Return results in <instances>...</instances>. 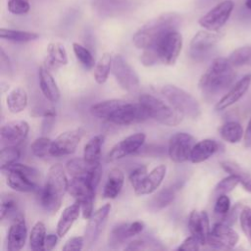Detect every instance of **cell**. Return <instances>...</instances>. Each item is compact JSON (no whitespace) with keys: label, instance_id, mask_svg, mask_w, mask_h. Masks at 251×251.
Listing matches in <instances>:
<instances>
[{"label":"cell","instance_id":"obj_26","mask_svg":"<svg viewBox=\"0 0 251 251\" xmlns=\"http://www.w3.org/2000/svg\"><path fill=\"white\" fill-rule=\"evenodd\" d=\"M125 183V175L122 170L118 168H113L110 170L107 177V181L103 189V197L107 199L116 198Z\"/></svg>","mask_w":251,"mask_h":251},{"label":"cell","instance_id":"obj_32","mask_svg":"<svg viewBox=\"0 0 251 251\" xmlns=\"http://www.w3.org/2000/svg\"><path fill=\"white\" fill-rule=\"evenodd\" d=\"M221 137L228 143H237L244 135L241 125L237 122H226L220 128Z\"/></svg>","mask_w":251,"mask_h":251},{"label":"cell","instance_id":"obj_57","mask_svg":"<svg viewBox=\"0 0 251 251\" xmlns=\"http://www.w3.org/2000/svg\"><path fill=\"white\" fill-rule=\"evenodd\" d=\"M245 6L249 10H251V0H245Z\"/></svg>","mask_w":251,"mask_h":251},{"label":"cell","instance_id":"obj_14","mask_svg":"<svg viewBox=\"0 0 251 251\" xmlns=\"http://www.w3.org/2000/svg\"><path fill=\"white\" fill-rule=\"evenodd\" d=\"M194 137L186 132H176L169 140L168 154L175 163H183L190 160L192 148L195 144Z\"/></svg>","mask_w":251,"mask_h":251},{"label":"cell","instance_id":"obj_34","mask_svg":"<svg viewBox=\"0 0 251 251\" xmlns=\"http://www.w3.org/2000/svg\"><path fill=\"white\" fill-rule=\"evenodd\" d=\"M112 61L113 57L111 54L104 53L97 62L94 69V78L98 84H103L106 82L112 70Z\"/></svg>","mask_w":251,"mask_h":251},{"label":"cell","instance_id":"obj_10","mask_svg":"<svg viewBox=\"0 0 251 251\" xmlns=\"http://www.w3.org/2000/svg\"><path fill=\"white\" fill-rule=\"evenodd\" d=\"M85 130L82 127H76L60 133L52 140L50 155L53 157H61L71 155L75 152Z\"/></svg>","mask_w":251,"mask_h":251},{"label":"cell","instance_id":"obj_22","mask_svg":"<svg viewBox=\"0 0 251 251\" xmlns=\"http://www.w3.org/2000/svg\"><path fill=\"white\" fill-rule=\"evenodd\" d=\"M251 84V74L245 75L241 77L228 91L226 93L216 104L215 109L217 111H223L229 106L236 103L248 90Z\"/></svg>","mask_w":251,"mask_h":251},{"label":"cell","instance_id":"obj_12","mask_svg":"<svg viewBox=\"0 0 251 251\" xmlns=\"http://www.w3.org/2000/svg\"><path fill=\"white\" fill-rule=\"evenodd\" d=\"M234 8V3L231 0H225L213 7L209 12L202 16L198 23L205 29L217 31L223 27L229 19Z\"/></svg>","mask_w":251,"mask_h":251},{"label":"cell","instance_id":"obj_37","mask_svg":"<svg viewBox=\"0 0 251 251\" xmlns=\"http://www.w3.org/2000/svg\"><path fill=\"white\" fill-rule=\"evenodd\" d=\"M128 225L129 223H122L112 228L108 236V245L110 247L117 248L130 237L128 232Z\"/></svg>","mask_w":251,"mask_h":251},{"label":"cell","instance_id":"obj_44","mask_svg":"<svg viewBox=\"0 0 251 251\" xmlns=\"http://www.w3.org/2000/svg\"><path fill=\"white\" fill-rule=\"evenodd\" d=\"M240 226L243 233L251 245V208L245 206L241 209L239 214Z\"/></svg>","mask_w":251,"mask_h":251},{"label":"cell","instance_id":"obj_13","mask_svg":"<svg viewBox=\"0 0 251 251\" xmlns=\"http://www.w3.org/2000/svg\"><path fill=\"white\" fill-rule=\"evenodd\" d=\"M68 173L75 177L86 178L96 189L102 176V166L100 163H88L82 158L71 159L66 164Z\"/></svg>","mask_w":251,"mask_h":251},{"label":"cell","instance_id":"obj_41","mask_svg":"<svg viewBox=\"0 0 251 251\" xmlns=\"http://www.w3.org/2000/svg\"><path fill=\"white\" fill-rule=\"evenodd\" d=\"M20 157H21V152L14 145H8L7 147L2 148L0 153L1 170L16 163L20 159Z\"/></svg>","mask_w":251,"mask_h":251},{"label":"cell","instance_id":"obj_53","mask_svg":"<svg viewBox=\"0 0 251 251\" xmlns=\"http://www.w3.org/2000/svg\"><path fill=\"white\" fill-rule=\"evenodd\" d=\"M0 69L2 74H5L7 75H11L13 73L12 64L3 48L0 49Z\"/></svg>","mask_w":251,"mask_h":251},{"label":"cell","instance_id":"obj_45","mask_svg":"<svg viewBox=\"0 0 251 251\" xmlns=\"http://www.w3.org/2000/svg\"><path fill=\"white\" fill-rule=\"evenodd\" d=\"M7 8L8 11L13 15H25L30 10L29 0H8Z\"/></svg>","mask_w":251,"mask_h":251},{"label":"cell","instance_id":"obj_21","mask_svg":"<svg viewBox=\"0 0 251 251\" xmlns=\"http://www.w3.org/2000/svg\"><path fill=\"white\" fill-rule=\"evenodd\" d=\"M27 228L26 224L22 215L16 216L13 220L7 237V249L10 251L21 250L26 241Z\"/></svg>","mask_w":251,"mask_h":251},{"label":"cell","instance_id":"obj_52","mask_svg":"<svg viewBox=\"0 0 251 251\" xmlns=\"http://www.w3.org/2000/svg\"><path fill=\"white\" fill-rule=\"evenodd\" d=\"M201 243L199 242V240L194 237L193 235L188 236L187 238H185L181 244L177 247V250H198L200 248Z\"/></svg>","mask_w":251,"mask_h":251},{"label":"cell","instance_id":"obj_25","mask_svg":"<svg viewBox=\"0 0 251 251\" xmlns=\"http://www.w3.org/2000/svg\"><path fill=\"white\" fill-rule=\"evenodd\" d=\"M80 212L81 207L77 201L64 209L57 224V234L59 237H63L69 232L74 223L78 219Z\"/></svg>","mask_w":251,"mask_h":251},{"label":"cell","instance_id":"obj_30","mask_svg":"<svg viewBox=\"0 0 251 251\" xmlns=\"http://www.w3.org/2000/svg\"><path fill=\"white\" fill-rule=\"evenodd\" d=\"M47 63L45 66L57 68L59 66H65L68 64V56L63 44L59 42H51L47 46Z\"/></svg>","mask_w":251,"mask_h":251},{"label":"cell","instance_id":"obj_50","mask_svg":"<svg viewBox=\"0 0 251 251\" xmlns=\"http://www.w3.org/2000/svg\"><path fill=\"white\" fill-rule=\"evenodd\" d=\"M84 245V236H74L68 239L63 246V250H80Z\"/></svg>","mask_w":251,"mask_h":251},{"label":"cell","instance_id":"obj_36","mask_svg":"<svg viewBox=\"0 0 251 251\" xmlns=\"http://www.w3.org/2000/svg\"><path fill=\"white\" fill-rule=\"evenodd\" d=\"M175 196L176 190L173 187L164 188L153 196L149 203V207L153 211H159L170 205L174 201Z\"/></svg>","mask_w":251,"mask_h":251},{"label":"cell","instance_id":"obj_29","mask_svg":"<svg viewBox=\"0 0 251 251\" xmlns=\"http://www.w3.org/2000/svg\"><path fill=\"white\" fill-rule=\"evenodd\" d=\"M221 167L229 175L234 176L246 191L251 192V175L245 169L232 161H223Z\"/></svg>","mask_w":251,"mask_h":251},{"label":"cell","instance_id":"obj_7","mask_svg":"<svg viewBox=\"0 0 251 251\" xmlns=\"http://www.w3.org/2000/svg\"><path fill=\"white\" fill-rule=\"evenodd\" d=\"M68 192L75 199V201L79 202L82 217L85 220H89L93 214L95 188L86 178L72 176L69 180Z\"/></svg>","mask_w":251,"mask_h":251},{"label":"cell","instance_id":"obj_19","mask_svg":"<svg viewBox=\"0 0 251 251\" xmlns=\"http://www.w3.org/2000/svg\"><path fill=\"white\" fill-rule=\"evenodd\" d=\"M29 132V125L23 120L11 121L1 127V139L8 145H15L24 141Z\"/></svg>","mask_w":251,"mask_h":251},{"label":"cell","instance_id":"obj_55","mask_svg":"<svg viewBox=\"0 0 251 251\" xmlns=\"http://www.w3.org/2000/svg\"><path fill=\"white\" fill-rule=\"evenodd\" d=\"M58 237H59L58 234H54V233L47 234L45 238V243H44V250H47V251L52 250L58 242Z\"/></svg>","mask_w":251,"mask_h":251},{"label":"cell","instance_id":"obj_2","mask_svg":"<svg viewBox=\"0 0 251 251\" xmlns=\"http://www.w3.org/2000/svg\"><path fill=\"white\" fill-rule=\"evenodd\" d=\"M68 186L69 180L63 166L61 164L52 165L48 170L44 186L37 191L42 209L49 214H55L61 208Z\"/></svg>","mask_w":251,"mask_h":251},{"label":"cell","instance_id":"obj_46","mask_svg":"<svg viewBox=\"0 0 251 251\" xmlns=\"http://www.w3.org/2000/svg\"><path fill=\"white\" fill-rule=\"evenodd\" d=\"M160 244L152 239H135L128 243V245L126 247L127 250H141V249H159L163 248L162 246H159Z\"/></svg>","mask_w":251,"mask_h":251},{"label":"cell","instance_id":"obj_4","mask_svg":"<svg viewBox=\"0 0 251 251\" xmlns=\"http://www.w3.org/2000/svg\"><path fill=\"white\" fill-rule=\"evenodd\" d=\"M2 171L7 172V184L12 189L19 192L38 191L39 172L36 169L16 162Z\"/></svg>","mask_w":251,"mask_h":251},{"label":"cell","instance_id":"obj_9","mask_svg":"<svg viewBox=\"0 0 251 251\" xmlns=\"http://www.w3.org/2000/svg\"><path fill=\"white\" fill-rule=\"evenodd\" d=\"M160 62L165 65H174L182 48V36L177 30H173L167 33L160 41L152 47Z\"/></svg>","mask_w":251,"mask_h":251},{"label":"cell","instance_id":"obj_48","mask_svg":"<svg viewBox=\"0 0 251 251\" xmlns=\"http://www.w3.org/2000/svg\"><path fill=\"white\" fill-rule=\"evenodd\" d=\"M147 176V167L139 166L135 170H133L129 175V181L133 187V189L137 188L139 184L142 182L144 177Z\"/></svg>","mask_w":251,"mask_h":251},{"label":"cell","instance_id":"obj_40","mask_svg":"<svg viewBox=\"0 0 251 251\" xmlns=\"http://www.w3.org/2000/svg\"><path fill=\"white\" fill-rule=\"evenodd\" d=\"M52 140L49 137L41 136L36 138L30 145V150L32 154L38 158H44L50 155Z\"/></svg>","mask_w":251,"mask_h":251},{"label":"cell","instance_id":"obj_17","mask_svg":"<svg viewBox=\"0 0 251 251\" xmlns=\"http://www.w3.org/2000/svg\"><path fill=\"white\" fill-rule=\"evenodd\" d=\"M111 211V204L107 203L93 212L88 220V224L84 231V243L88 246L92 245L99 237L106 220Z\"/></svg>","mask_w":251,"mask_h":251},{"label":"cell","instance_id":"obj_5","mask_svg":"<svg viewBox=\"0 0 251 251\" xmlns=\"http://www.w3.org/2000/svg\"><path fill=\"white\" fill-rule=\"evenodd\" d=\"M138 101L146 108L150 118L161 125L176 126L182 122L183 115L180 112L151 94L140 95Z\"/></svg>","mask_w":251,"mask_h":251},{"label":"cell","instance_id":"obj_8","mask_svg":"<svg viewBox=\"0 0 251 251\" xmlns=\"http://www.w3.org/2000/svg\"><path fill=\"white\" fill-rule=\"evenodd\" d=\"M149 118L146 108L139 101L138 103H131L123 100L107 122L119 126H129L143 123Z\"/></svg>","mask_w":251,"mask_h":251},{"label":"cell","instance_id":"obj_27","mask_svg":"<svg viewBox=\"0 0 251 251\" xmlns=\"http://www.w3.org/2000/svg\"><path fill=\"white\" fill-rule=\"evenodd\" d=\"M219 149V144L213 139H203L198 141L194 144L191 155L190 161L194 164L202 163L208 160L212 155H214Z\"/></svg>","mask_w":251,"mask_h":251},{"label":"cell","instance_id":"obj_18","mask_svg":"<svg viewBox=\"0 0 251 251\" xmlns=\"http://www.w3.org/2000/svg\"><path fill=\"white\" fill-rule=\"evenodd\" d=\"M221 39V34L212 30H199L190 41V53L194 58L208 54Z\"/></svg>","mask_w":251,"mask_h":251},{"label":"cell","instance_id":"obj_56","mask_svg":"<svg viewBox=\"0 0 251 251\" xmlns=\"http://www.w3.org/2000/svg\"><path fill=\"white\" fill-rule=\"evenodd\" d=\"M244 145L245 147H251V119L249 120L248 126L244 133Z\"/></svg>","mask_w":251,"mask_h":251},{"label":"cell","instance_id":"obj_23","mask_svg":"<svg viewBox=\"0 0 251 251\" xmlns=\"http://www.w3.org/2000/svg\"><path fill=\"white\" fill-rule=\"evenodd\" d=\"M166 165H159L154 168L149 174H147L139 186L134 189V193L136 195H146L153 193L162 183L166 176Z\"/></svg>","mask_w":251,"mask_h":251},{"label":"cell","instance_id":"obj_39","mask_svg":"<svg viewBox=\"0 0 251 251\" xmlns=\"http://www.w3.org/2000/svg\"><path fill=\"white\" fill-rule=\"evenodd\" d=\"M73 50L74 53L76 57V59L79 61V63L86 69V70H91L94 67L95 64V59L91 52L84 47L83 45L74 42L73 43Z\"/></svg>","mask_w":251,"mask_h":251},{"label":"cell","instance_id":"obj_28","mask_svg":"<svg viewBox=\"0 0 251 251\" xmlns=\"http://www.w3.org/2000/svg\"><path fill=\"white\" fill-rule=\"evenodd\" d=\"M27 93L23 87H16L9 92L6 98L8 110L13 114L23 112L27 106Z\"/></svg>","mask_w":251,"mask_h":251},{"label":"cell","instance_id":"obj_16","mask_svg":"<svg viewBox=\"0 0 251 251\" xmlns=\"http://www.w3.org/2000/svg\"><path fill=\"white\" fill-rule=\"evenodd\" d=\"M146 135L143 132L133 133L112 147L107 155V162H115L136 152L144 143Z\"/></svg>","mask_w":251,"mask_h":251},{"label":"cell","instance_id":"obj_43","mask_svg":"<svg viewBox=\"0 0 251 251\" xmlns=\"http://www.w3.org/2000/svg\"><path fill=\"white\" fill-rule=\"evenodd\" d=\"M239 183V180L232 175H229L228 176L223 178L218 182V184L215 187V193L217 195L221 194H226L232 191L235 186Z\"/></svg>","mask_w":251,"mask_h":251},{"label":"cell","instance_id":"obj_35","mask_svg":"<svg viewBox=\"0 0 251 251\" xmlns=\"http://www.w3.org/2000/svg\"><path fill=\"white\" fill-rule=\"evenodd\" d=\"M46 227L45 225L38 221L36 222L29 234V247L34 251L44 250V243L46 238Z\"/></svg>","mask_w":251,"mask_h":251},{"label":"cell","instance_id":"obj_20","mask_svg":"<svg viewBox=\"0 0 251 251\" xmlns=\"http://www.w3.org/2000/svg\"><path fill=\"white\" fill-rule=\"evenodd\" d=\"M188 228L194 237H196L201 245L207 244V238L210 233L209 217L206 211H191L188 218Z\"/></svg>","mask_w":251,"mask_h":251},{"label":"cell","instance_id":"obj_38","mask_svg":"<svg viewBox=\"0 0 251 251\" xmlns=\"http://www.w3.org/2000/svg\"><path fill=\"white\" fill-rule=\"evenodd\" d=\"M233 67L251 66V46H243L235 49L227 58Z\"/></svg>","mask_w":251,"mask_h":251},{"label":"cell","instance_id":"obj_33","mask_svg":"<svg viewBox=\"0 0 251 251\" xmlns=\"http://www.w3.org/2000/svg\"><path fill=\"white\" fill-rule=\"evenodd\" d=\"M0 37L13 42H29L39 38V34L32 31H25L10 28H0Z\"/></svg>","mask_w":251,"mask_h":251},{"label":"cell","instance_id":"obj_54","mask_svg":"<svg viewBox=\"0 0 251 251\" xmlns=\"http://www.w3.org/2000/svg\"><path fill=\"white\" fill-rule=\"evenodd\" d=\"M144 226H145V225L141 221H135V222L129 223V225H128V232H129L130 237L139 234L143 230Z\"/></svg>","mask_w":251,"mask_h":251},{"label":"cell","instance_id":"obj_24","mask_svg":"<svg viewBox=\"0 0 251 251\" xmlns=\"http://www.w3.org/2000/svg\"><path fill=\"white\" fill-rule=\"evenodd\" d=\"M39 77V86L44 97L50 102H58L60 99V90L59 87L49 72V69L43 65L40 66L38 71Z\"/></svg>","mask_w":251,"mask_h":251},{"label":"cell","instance_id":"obj_11","mask_svg":"<svg viewBox=\"0 0 251 251\" xmlns=\"http://www.w3.org/2000/svg\"><path fill=\"white\" fill-rule=\"evenodd\" d=\"M111 72L123 89L132 92L138 88L139 77L122 55L116 54L113 57Z\"/></svg>","mask_w":251,"mask_h":251},{"label":"cell","instance_id":"obj_49","mask_svg":"<svg viewBox=\"0 0 251 251\" xmlns=\"http://www.w3.org/2000/svg\"><path fill=\"white\" fill-rule=\"evenodd\" d=\"M140 61L144 66L149 67L156 64L159 61V59L153 48H147L143 50V53L140 56Z\"/></svg>","mask_w":251,"mask_h":251},{"label":"cell","instance_id":"obj_15","mask_svg":"<svg viewBox=\"0 0 251 251\" xmlns=\"http://www.w3.org/2000/svg\"><path fill=\"white\" fill-rule=\"evenodd\" d=\"M237 232L230 226L218 222L216 223L207 238V244L217 249H231L238 242Z\"/></svg>","mask_w":251,"mask_h":251},{"label":"cell","instance_id":"obj_42","mask_svg":"<svg viewBox=\"0 0 251 251\" xmlns=\"http://www.w3.org/2000/svg\"><path fill=\"white\" fill-rule=\"evenodd\" d=\"M18 209V203L16 198L11 195H3L1 197V211H0V218L4 220L10 214H14Z\"/></svg>","mask_w":251,"mask_h":251},{"label":"cell","instance_id":"obj_47","mask_svg":"<svg viewBox=\"0 0 251 251\" xmlns=\"http://www.w3.org/2000/svg\"><path fill=\"white\" fill-rule=\"evenodd\" d=\"M230 209V200L226 194L218 195V198L215 203L214 213L220 217H224Z\"/></svg>","mask_w":251,"mask_h":251},{"label":"cell","instance_id":"obj_6","mask_svg":"<svg viewBox=\"0 0 251 251\" xmlns=\"http://www.w3.org/2000/svg\"><path fill=\"white\" fill-rule=\"evenodd\" d=\"M164 97L169 103L190 119H197L201 115V108L198 101L187 91L172 84L164 85L161 89Z\"/></svg>","mask_w":251,"mask_h":251},{"label":"cell","instance_id":"obj_1","mask_svg":"<svg viewBox=\"0 0 251 251\" xmlns=\"http://www.w3.org/2000/svg\"><path fill=\"white\" fill-rule=\"evenodd\" d=\"M181 18L176 13H165L143 25L132 36V42L138 49L154 47L167 33L176 30Z\"/></svg>","mask_w":251,"mask_h":251},{"label":"cell","instance_id":"obj_3","mask_svg":"<svg viewBox=\"0 0 251 251\" xmlns=\"http://www.w3.org/2000/svg\"><path fill=\"white\" fill-rule=\"evenodd\" d=\"M236 73L227 58L213 60L199 79V88L208 95H217L226 90L234 81Z\"/></svg>","mask_w":251,"mask_h":251},{"label":"cell","instance_id":"obj_51","mask_svg":"<svg viewBox=\"0 0 251 251\" xmlns=\"http://www.w3.org/2000/svg\"><path fill=\"white\" fill-rule=\"evenodd\" d=\"M240 208H241V204L237 203L233 208H231V210L229 209V211L222 218L221 222H223V223L231 226L235 223V221H236V219L239 215V212L241 211Z\"/></svg>","mask_w":251,"mask_h":251},{"label":"cell","instance_id":"obj_31","mask_svg":"<svg viewBox=\"0 0 251 251\" xmlns=\"http://www.w3.org/2000/svg\"><path fill=\"white\" fill-rule=\"evenodd\" d=\"M105 140V135L98 134L90 138L83 148V159L88 163H100L101 149Z\"/></svg>","mask_w":251,"mask_h":251}]
</instances>
